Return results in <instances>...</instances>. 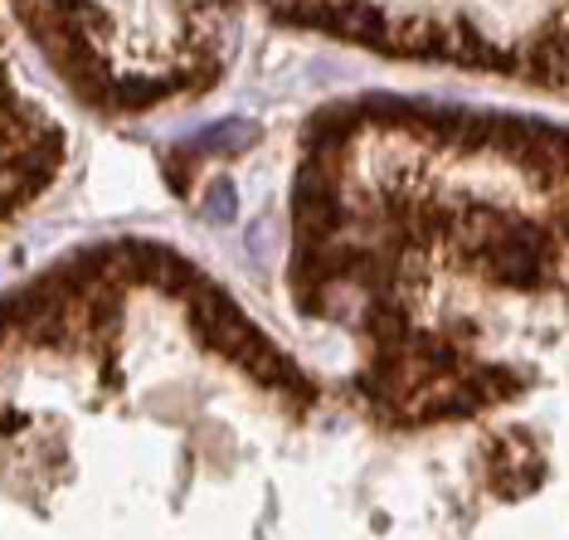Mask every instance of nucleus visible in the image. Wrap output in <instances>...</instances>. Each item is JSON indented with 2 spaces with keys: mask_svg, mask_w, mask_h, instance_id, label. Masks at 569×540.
I'll return each mask as SVG.
<instances>
[{
  "mask_svg": "<svg viewBox=\"0 0 569 540\" xmlns=\"http://www.w3.org/2000/svg\"><path fill=\"white\" fill-rule=\"evenodd\" d=\"M204 220H219V224L234 220V186H229V180L210 186V200H204Z\"/></svg>",
  "mask_w": 569,
  "mask_h": 540,
  "instance_id": "obj_1",
  "label": "nucleus"
}]
</instances>
